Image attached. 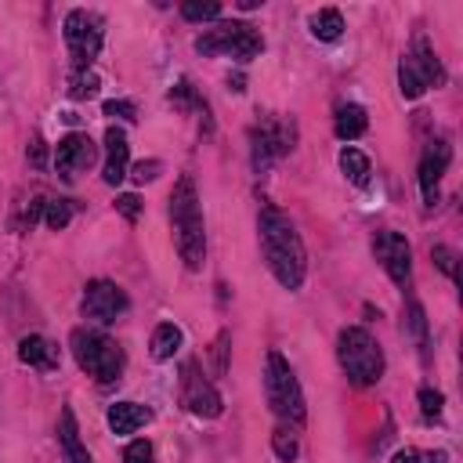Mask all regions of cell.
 I'll use <instances>...</instances> for the list:
<instances>
[{"label":"cell","instance_id":"cell-4","mask_svg":"<svg viewBox=\"0 0 463 463\" xmlns=\"http://www.w3.org/2000/svg\"><path fill=\"white\" fill-rule=\"evenodd\" d=\"M337 359H340L348 380L359 384V387H369V384H377L384 377V351H380V344L362 326L340 330V337H337Z\"/></svg>","mask_w":463,"mask_h":463},{"label":"cell","instance_id":"cell-10","mask_svg":"<svg viewBox=\"0 0 463 463\" xmlns=\"http://www.w3.org/2000/svg\"><path fill=\"white\" fill-rule=\"evenodd\" d=\"M373 254H377V261L384 265V272L391 276L395 286H405L409 283V276H413V250H409L405 236H398V232H391V228L377 232Z\"/></svg>","mask_w":463,"mask_h":463},{"label":"cell","instance_id":"cell-23","mask_svg":"<svg viewBox=\"0 0 463 463\" xmlns=\"http://www.w3.org/2000/svg\"><path fill=\"white\" fill-rule=\"evenodd\" d=\"M98 87H102V80H98L95 69H73V77H69V98L87 102V98L98 95Z\"/></svg>","mask_w":463,"mask_h":463},{"label":"cell","instance_id":"cell-35","mask_svg":"<svg viewBox=\"0 0 463 463\" xmlns=\"http://www.w3.org/2000/svg\"><path fill=\"white\" fill-rule=\"evenodd\" d=\"M431 258H434V265H438L449 279H456V254H452L449 247H434V250H431Z\"/></svg>","mask_w":463,"mask_h":463},{"label":"cell","instance_id":"cell-24","mask_svg":"<svg viewBox=\"0 0 463 463\" xmlns=\"http://www.w3.org/2000/svg\"><path fill=\"white\" fill-rule=\"evenodd\" d=\"M181 19L185 23H213V19H221V5L217 0H185Z\"/></svg>","mask_w":463,"mask_h":463},{"label":"cell","instance_id":"cell-17","mask_svg":"<svg viewBox=\"0 0 463 463\" xmlns=\"http://www.w3.org/2000/svg\"><path fill=\"white\" fill-rule=\"evenodd\" d=\"M149 420H152V409H145L138 402H116V405H109V427H113V434H134Z\"/></svg>","mask_w":463,"mask_h":463},{"label":"cell","instance_id":"cell-31","mask_svg":"<svg viewBox=\"0 0 463 463\" xmlns=\"http://www.w3.org/2000/svg\"><path fill=\"white\" fill-rule=\"evenodd\" d=\"M123 463H152V445H149L145 438L131 441V445L123 449Z\"/></svg>","mask_w":463,"mask_h":463},{"label":"cell","instance_id":"cell-26","mask_svg":"<svg viewBox=\"0 0 463 463\" xmlns=\"http://www.w3.org/2000/svg\"><path fill=\"white\" fill-rule=\"evenodd\" d=\"M69 221H73L69 199H48V206H44V224H48L51 232H62Z\"/></svg>","mask_w":463,"mask_h":463},{"label":"cell","instance_id":"cell-18","mask_svg":"<svg viewBox=\"0 0 463 463\" xmlns=\"http://www.w3.org/2000/svg\"><path fill=\"white\" fill-rule=\"evenodd\" d=\"M59 441H62L66 463H91V452H87L84 441H80V427H77V416H73L69 405H66L62 416H59Z\"/></svg>","mask_w":463,"mask_h":463},{"label":"cell","instance_id":"cell-5","mask_svg":"<svg viewBox=\"0 0 463 463\" xmlns=\"http://www.w3.org/2000/svg\"><path fill=\"white\" fill-rule=\"evenodd\" d=\"M195 51L199 55H228V59L250 62V59H258L265 51V37L250 23H217L213 30L195 37Z\"/></svg>","mask_w":463,"mask_h":463},{"label":"cell","instance_id":"cell-34","mask_svg":"<svg viewBox=\"0 0 463 463\" xmlns=\"http://www.w3.org/2000/svg\"><path fill=\"white\" fill-rule=\"evenodd\" d=\"M116 210H120L127 221H138V217H141V199H138L134 192H123V195H116Z\"/></svg>","mask_w":463,"mask_h":463},{"label":"cell","instance_id":"cell-19","mask_svg":"<svg viewBox=\"0 0 463 463\" xmlns=\"http://www.w3.org/2000/svg\"><path fill=\"white\" fill-rule=\"evenodd\" d=\"M181 344H185V333H181V326H174V322H159V326L152 330V340H149V355H152L156 362H167V359H174V355L181 351Z\"/></svg>","mask_w":463,"mask_h":463},{"label":"cell","instance_id":"cell-9","mask_svg":"<svg viewBox=\"0 0 463 463\" xmlns=\"http://www.w3.org/2000/svg\"><path fill=\"white\" fill-rule=\"evenodd\" d=\"M294 138H297V131H294V123H286V120H279V116H268V120H261V123H254L250 127V149H254V170H265L272 159H279V156H286L290 149H294Z\"/></svg>","mask_w":463,"mask_h":463},{"label":"cell","instance_id":"cell-32","mask_svg":"<svg viewBox=\"0 0 463 463\" xmlns=\"http://www.w3.org/2000/svg\"><path fill=\"white\" fill-rule=\"evenodd\" d=\"M102 113H105V116H113V120H138L134 102H123V98H120V102H116V98H113V102H105V109H102Z\"/></svg>","mask_w":463,"mask_h":463},{"label":"cell","instance_id":"cell-22","mask_svg":"<svg viewBox=\"0 0 463 463\" xmlns=\"http://www.w3.org/2000/svg\"><path fill=\"white\" fill-rule=\"evenodd\" d=\"M308 26H312V37H315V41H326V44L340 41V33H344V19H340V12H337V8H322V12H315Z\"/></svg>","mask_w":463,"mask_h":463},{"label":"cell","instance_id":"cell-11","mask_svg":"<svg viewBox=\"0 0 463 463\" xmlns=\"http://www.w3.org/2000/svg\"><path fill=\"white\" fill-rule=\"evenodd\" d=\"M127 294L116 286V283H109V279H95V283H87V290H84V315L87 319H95V322H102V326H109V322H116L123 312H127Z\"/></svg>","mask_w":463,"mask_h":463},{"label":"cell","instance_id":"cell-16","mask_svg":"<svg viewBox=\"0 0 463 463\" xmlns=\"http://www.w3.org/2000/svg\"><path fill=\"white\" fill-rule=\"evenodd\" d=\"M19 359L26 362V366H33V369H44V373H51V369H59V362H62V355H59V348L51 344V340H44V337H23V344H19Z\"/></svg>","mask_w":463,"mask_h":463},{"label":"cell","instance_id":"cell-25","mask_svg":"<svg viewBox=\"0 0 463 463\" xmlns=\"http://www.w3.org/2000/svg\"><path fill=\"white\" fill-rule=\"evenodd\" d=\"M398 87H402V98H409V102H416V98L427 91V84L420 80V73L413 69V62H409V59H402V62H398Z\"/></svg>","mask_w":463,"mask_h":463},{"label":"cell","instance_id":"cell-20","mask_svg":"<svg viewBox=\"0 0 463 463\" xmlns=\"http://www.w3.org/2000/svg\"><path fill=\"white\" fill-rule=\"evenodd\" d=\"M337 138H344V141H355V138H362L366 131H369V116H366V109L362 105H340L337 109Z\"/></svg>","mask_w":463,"mask_h":463},{"label":"cell","instance_id":"cell-1","mask_svg":"<svg viewBox=\"0 0 463 463\" xmlns=\"http://www.w3.org/2000/svg\"><path fill=\"white\" fill-rule=\"evenodd\" d=\"M258 232H261L265 261H268L272 276L279 279V286L283 290H301L304 272H308V254H304L301 232L294 228V221L276 206H261Z\"/></svg>","mask_w":463,"mask_h":463},{"label":"cell","instance_id":"cell-29","mask_svg":"<svg viewBox=\"0 0 463 463\" xmlns=\"http://www.w3.org/2000/svg\"><path fill=\"white\" fill-rule=\"evenodd\" d=\"M391 463H445V452H423V449H398Z\"/></svg>","mask_w":463,"mask_h":463},{"label":"cell","instance_id":"cell-27","mask_svg":"<svg viewBox=\"0 0 463 463\" xmlns=\"http://www.w3.org/2000/svg\"><path fill=\"white\" fill-rule=\"evenodd\" d=\"M272 449H276V456L279 459H297V452H301V445H297V434L294 431H286V427H279L276 434H272Z\"/></svg>","mask_w":463,"mask_h":463},{"label":"cell","instance_id":"cell-14","mask_svg":"<svg viewBox=\"0 0 463 463\" xmlns=\"http://www.w3.org/2000/svg\"><path fill=\"white\" fill-rule=\"evenodd\" d=\"M127 167H131V145H127V134L113 123L105 131V167H102L105 185H120L127 177Z\"/></svg>","mask_w":463,"mask_h":463},{"label":"cell","instance_id":"cell-28","mask_svg":"<svg viewBox=\"0 0 463 463\" xmlns=\"http://www.w3.org/2000/svg\"><path fill=\"white\" fill-rule=\"evenodd\" d=\"M405 330L413 333V340H416V344H420V351H423V348H427V319H423V308H420L416 301L409 304V319H405Z\"/></svg>","mask_w":463,"mask_h":463},{"label":"cell","instance_id":"cell-21","mask_svg":"<svg viewBox=\"0 0 463 463\" xmlns=\"http://www.w3.org/2000/svg\"><path fill=\"white\" fill-rule=\"evenodd\" d=\"M340 170H344V177H348L351 185L366 188V185H369V174H373V163H369V156L359 152V149H340Z\"/></svg>","mask_w":463,"mask_h":463},{"label":"cell","instance_id":"cell-37","mask_svg":"<svg viewBox=\"0 0 463 463\" xmlns=\"http://www.w3.org/2000/svg\"><path fill=\"white\" fill-rule=\"evenodd\" d=\"M44 206H48V199H41V195H37V199H30V206H26V217H23V221L33 228V221L41 217V210H44Z\"/></svg>","mask_w":463,"mask_h":463},{"label":"cell","instance_id":"cell-39","mask_svg":"<svg viewBox=\"0 0 463 463\" xmlns=\"http://www.w3.org/2000/svg\"><path fill=\"white\" fill-rule=\"evenodd\" d=\"M228 87H232V91H247V87H243V77H228Z\"/></svg>","mask_w":463,"mask_h":463},{"label":"cell","instance_id":"cell-2","mask_svg":"<svg viewBox=\"0 0 463 463\" xmlns=\"http://www.w3.org/2000/svg\"><path fill=\"white\" fill-rule=\"evenodd\" d=\"M170 224H174V243H177L185 268L199 272L206 258V228H203V206L195 195V181L188 174L177 177L170 192Z\"/></svg>","mask_w":463,"mask_h":463},{"label":"cell","instance_id":"cell-6","mask_svg":"<svg viewBox=\"0 0 463 463\" xmlns=\"http://www.w3.org/2000/svg\"><path fill=\"white\" fill-rule=\"evenodd\" d=\"M265 395H268V405L279 420H290V423H304V391L290 369V362L272 351L268 355V366H265Z\"/></svg>","mask_w":463,"mask_h":463},{"label":"cell","instance_id":"cell-36","mask_svg":"<svg viewBox=\"0 0 463 463\" xmlns=\"http://www.w3.org/2000/svg\"><path fill=\"white\" fill-rule=\"evenodd\" d=\"M224 351H228V333H221V337L213 340V373H224V369H228Z\"/></svg>","mask_w":463,"mask_h":463},{"label":"cell","instance_id":"cell-15","mask_svg":"<svg viewBox=\"0 0 463 463\" xmlns=\"http://www.w3.org/2000/svg\"><path fill=\"white\" fill-rule=\"evenodd\" d=\"M409 62H413V69L420 73V80H423L427 87H441V84H445V69H441L438 55H434V48H431V41H427L423 33L413 41V55H409Z\"/></svg>","mask_w":463,"mask_h":463},{"label":"cell","instance_id":"cell-38","mask_svg":"<svg viewBox=\"0 0 463 463\" xmlns=\"http://www.w3.org/2000/svg\"><path fill=\"white\" fill-rule=\"evenodd\" d=\"M30 159H33V167H44L48 149H44V141H41V138H33V145H30Z\"/></svg>","mask_w":463,"mask_h":463},{"label":"cell","instance_id":"cell-3","mask_svg":"<svg viewBox=\"0 0 463 463\" xmlns=\"http://www.w3.org/2000/svg\"><path fill=\"white\" fill-rule=\"evenodd\" d=\"M69 348H73V359L77 366L95 377L98 384H116L120 373H123V348L116 340H109L105 333L98 330H73L69 333Z\"/></svg>","mask_w":463,"mask_h":463},{"label":"cell","instance_id":"cell-7","mask_svg":"<svg viewBox=\"0 0 463 463\" xmlns=\"http://www.w3.org/2000/svg\"><path fill=\"white\" fill-rule=\"evenodd\" d=\"M62 37H66V48H69L73 66L77 69H91V62L102 51V41H105V23L95 12L73 8L66 15V23H62Z\"/></svg>","mask_w":463,"mask_h":463},{"label":"cell","instance_id":"cell-12","mask_svg":"<svg viewBox=\"0 0 463 463\" xmlns=\"http://www.w3.org/2000/svg\"><path fill=\"white\" fill-rule=\"evenodd\" d=\"M98 163V145L87 138V134H66L59 145H55V170L69 181L77 177L80 170H91Z\"/></svg>","mask_w":463,"mask_h":463},{"label":"cell","instance_id":"cell-30","mask_svg":"<svg viewBox=\"0 0 463 463\" xmlns=\"http://www.w3.org/2000/svg\"><path fill=\"white\" fill-rule=\"evenodd\" d=\"M441 391H431V387H420V413L427 416V420H434V416H441Z\"/></svg>","mask_w":463,"mask_h":463},{"label":"cell","instance_id":"cell-33","mask_svg":"<svg viewBox=\"0 0 463 463\" xmlns=\"http://www.w3.org/2000/svg\"><path fill=\"white\" fill-rule=\"evenodd\" d=\"M159 170H163L159 159H141V163H134V170H127V174L134 177V185H145V181H152Z\"/></svg>","mask_w":463,"mask_h":463},{"label":"cell","instance_id":"cell-8","mask_svg":"<svg viewBox=\"0 0 463 463\" xmlns=\"http://www.w3.org/2000/svg\"><path fill=\"white\" fill-rule=\"evenodd\" d=\"M181 405L192 416H199V420H217L224 413V402H221L217 387L199 373V362L195 359H188L181 366Z\"/></svg>","mask_w":463,"mask_h":463},{"label":"cell","instance_id":"cell-13","mask_svg":"<svg viewBox=\"0 0 463 463\" xmlns=\"http://www.w3.org/2000/svg\"><path fill=\"white\" fill-rule=\"evenodd\" d=\"M449 159H452V149H449V141H441V138L431 141V145L423 149V156H420V192H423V203H427V206L438 203V185H441V174H445Z\"/></svg>","mask_w":463,"mask_h":463}]
</instances>
